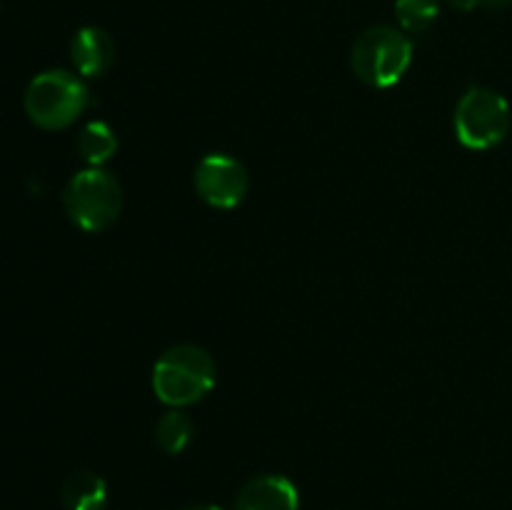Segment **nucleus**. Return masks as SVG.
Instances as JSON below:
<instances>
[{"instance_id": "obj_15", "label": "nucleus", "mask_w": 512, "mask_h": 510, "mask_svg": "<svg viewBox=\"0 0 512 510\" xmlns=\"http://www.w3.org/2000/svg\"><path fill=\"white\" fill-rule=\"evenodd\" d=\"M188 510H223V508H218V505H193V508Z\"/></svg>"}, {"instance_id": "obj_4", "label": "nucleus", "mask_w": 512, "mask_h": 510, "mask_svg": "<svg viewBox=\"0 0 512 510\" xmlns=\"http://www.w3.org/2000/svg\"><path fill=\"white\" fill-rule=\"evenodd\" d=\"M68 218L85 233H103L123 210V188L105 168H85L63 190Z\"/></svg>"}, {"instance_id": "obj_13", "label": "nucleus", "mask_w": 512, "mask_h": 510, "mask_svg": "<svg viewBox=\"0 0 512 510\" xmlns=\"http://www.w3.org/2000/svg\"><path fill=\"white\" fill-rule=\"evenodd\" d=\"M448 5L455 10H463V13H470V10H475L478 5H483V0H448Z\"/></svg>"}, {"instance_id": "obj_9", "label": "nucleus", "mask_w": 512, "mask_h": 510, "mask_svg": "<svg viewBox=\"0 0 512 510\" xmlns=\"http://www.w3.org/2000/svg\"><path fill=\"white\" fill-rule=\"evenodd\" d=\"M63 505L68 510H105L108 508V483L98 473L78 470L63 483Z\"/></svg>"}, {"instance_id": "obj_12", "label": "nucleus", "mask_w": 512, "mask_h": 510, "mask_svg": "<svg viewBox=\"0 0 512 510\" xmlns=\"http://www.w3.org/2000/svg\"><path fill=\"white\" fill-rule=\"evenodd\" d=\"M440 0H395V18L403 33H423L438 20Z\"/></svg>"}, {"instance_id": "obj_10", "label": "nucleus", "mask_w": 512, "mask_h": 510, "mask_svg": "<svg viewBox=\"0 0 512 510\" xmlns=\"http://www.w3.org/2000/svg\"><path fill=\"white\" fill-rule=\"evenodd\" d=\"M75 145L88 168H103L118 150V135L103 120H90L80 128Z\"/></svg>"}, {"instance_id": "obj_1", "label": "nucleus", "mask_w": 512, "mask_h": 510, "mask_svg": "<svg viewBox=\"0 0 512 510\" xmlns=\"http://www.w3.org/2000/svg\"><path fill=\"white\" fill-rule=\"evenodd\" d=\"M153 393L168 408H188L203 400L218 380V368L205 348L173 345L153 365Z\"/></svg>"}, {"instance_id": "obj_3", "label": "nucleus", "mask_w": 512, "mask_h": 510, "mask_svg": "<svg viewBox=\"0 0 512 510\" xmlns=\"http://www.w3.org/2000/svg\"><path fill=\"white\" fill-rule=\"evenodd\" d=\"M413 63V43L408 35L390 25L363 30L350 50V68L370 88H393Z\"/></svg>"}, {"instance_id": "obj_7", "label": "nucleus", "mask_w": 512, "mask_h": 510, "mask_svg": "<svg viewBox=\"0 0 512 510\" xmlns=\"http://www.w3.org/2000/svg\"><path fill=\"white\" fill-rule=\"evenodd\" d=\"M300 493L285 475H258L240 488L235 510H298Z\"/></svg>"}, {"instance_id": "obj_14", "label": "nucleus", "mask_w": 512, "mask_h": 510, "mask_svg": "<svg viewBox=\"0 0 512 510\" xmlns=\"http://www.w3.org/2000/svg\"><path fill=\"white\" fill-rule=\"evenodd\" d=\"M483 5H488V8H508L512 0H483Z\"/></svg>"}, {"instance_id": "obj_5", "label": "nucleus", "mask_w": 512, "mask_h": 510, "mask_svg": "<svg viewBox=\"0 0 512 510\" xmlns=\"http://www.w3.org/2000/svg\"><path fill=\"white\" fill-rule=\"evenodd\" d=\"M455 138L468 150H490L510 133V103L493 88L465 90L455 105Z\"/></svg>"}, {"instance_id": "obj_6", "label": "nucleus", "mask_w": 512, "mask_h": 510, "mask_svg": "<svg viewBox=\"0 0 512 510\" xmlns=\"http://www.w3.org/2000/svg\"><path fill=\"white\" fill-rule=\"evenodd\" d=\"M195 190L208 205L220 210L238 208L250 188L245 165L238 158L225 153H210L195 165Z\"/></svg>"}, {"instance_id": "obj_11", "label": "nucleus", "mask_w": 512, "mask_h": 510, "mask_svg": "<svg viewBox=\"0 0 512 510\" xmlns=\"http://www.w3.org/2000/svg\"><path fill=\"white\" fill-rule=\"evenodd\" d=\"M195 433V425L188 415L180 408L168 410L163 418L155 425V443L160 445V450L168 455H180L190 445Z\"/></svg>"}, {"instance_id": "obj_2", "label": "nucleus", "mask_w": 512, "mask_h": 510, "mask_svg": "<svg viewBox=\"0 0 512 510\" xmlns=\"http://www.w3.org/2000/svg\"><path fill=\"white\" fill-rule=\"evenodd\" d=\"M23 105L38 128L63 130L88 110L90 90L78 73L53 68L30 80Z\"/></svg>"}, {"instance_id": "obj_8", "label": "nucleus", "mask_w": 512, "mask_h": 510, "mask_svg": "<svg viewBox=\"0 0 512 510\" xmlns=\"http://www.w3.org/2000/svg\"><path fill=\"white\" fill-rule=\"evenodd\" d=\"M70 60L80 78H103L115 60L113 38L103 28H80L70 40Z\"/></svg>"}]
</instances>
